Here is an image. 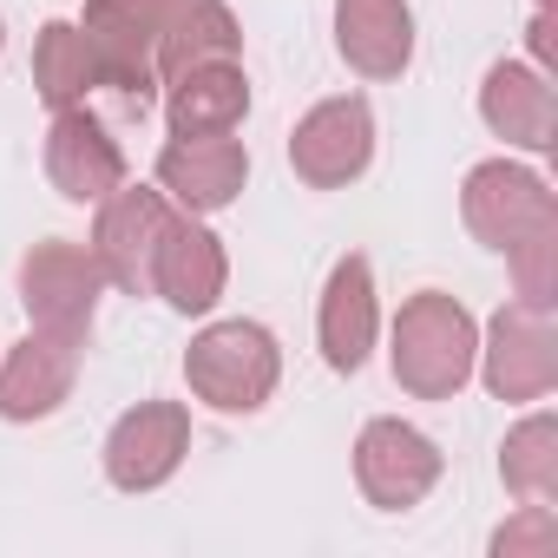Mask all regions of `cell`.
Segmentation results:
<instances>
[{
  "instance_id": "cell-1",
  "label": "cell",
  "mask_w": 558,
  "mask_h": 558,
  "mask_svg": "<svg viewBox=\"0 0 558 558\" xmlns=\"http://www.w3.org/2000/svg\"><path fill=\"white\" fill-rule=\"evenodd\" d=\"M460 217L486 250H499L512 263V283L525 303L558 296V204L538 171L506 165V158L473 165L460 184Z\"/></svg>"
},
{
  "instance_id": "cell-2",
  "label": "cell",
  "mask_w": 558,
  "mask_h": 558,
  "mask_svg": "<svg viewBox=\"0 0 558 558\" xmlns=\"http://www.w3.org/2000/svg\"><path fill=\"white\" fill-rule=\"evenodd\" d=\"M480 362V329L466 316V303H453L447 290H421L401 303L395 316V381L414 401H453L473 381Z\"/></svg>"
},
{
  "instance_id": "cell-3",
  "label": "cell",
  "mask_w": 558,
  "mask_h": 558,
  "mask_svg": "<svg viewBox=\"0 0 558 558\" xmlns=\"http://www.w3.org/2000/svg\"><path fill=\"white\" fill-rule=\"evenodd\" d=\"M184 381L217 414H256L276 395V381H283V349H276V336L263 323L230 316V323H210L204 336H191Z\"/></svg>"
},
{
  "instance_id": "cell-4",
  "label": "cell",
  "mask_w": 558,
  "mask_h": 558,
  "mask_svg": "<svg viewBox=\"0 0 558 558\" xmlns=\"http://www.w3.org/2000/svg\"><path fill=\"white\" fill-rule=\"evenodd\" d=\"M106 269L86 243H66V236H47L21 256V303L34 316V329H53V336H73V342H93V316H99V296H106Z\"/></svg>"
},
{
  "instance_id": "cell-5",
  "label": "cell",
  "mask_w": 558,
  "mask_h": 558,
  "mask_svg": "<svg viewBox=\"0 0 558 558\" xmlns=\"http://www.w3.org/2000/svg\"><path fill=\"white\" fill-rule=\"evenodd\" d=\"M486 388L499 401H545L551 381H558V329H551V303H525L512 296L493 323H486V342H480V362Z\"/></svg>"
},
{
  "instance_id": "cell-6",
  "label": "cell",
  "mask_w": 558,
  "mask_h": 558,
  "mask_svg": "<svg viewBox=\"0 0 558 558\" xmlns=\"http://www.w3.org/2000/svg\"><path fill=\"white\" fill-rule=\"evenodd\" d=\"M290 165L310 191H342L355 184L368 165H375V112L362 93H342V99H323L296 119L290 132Z\"/></svg>"
},
{
  "instance_id": "cell-7",
  "label": "cell",
  "mask_w": 558,
  "mask_h": 558,
  "mask_svg": "<svg viewBox=\"0 0 558 558\" xmlns=\"http://www.w3.org/2000/svg\"><path fill=\"white\" fill-rule=\"evenodd\" d=\"M171 223V204L165 191H145V184H119L99 197V217H93V256L106 269V283L125 290V296H151V256H158V236Z\"/></svg>"
},
{
  "instance_id": "cell-8",
  "label": "cell",
  "mask_w": 558,
  "mask_h": 558,
  "mask_svg": "<svg viewBox=\"0 0 558 558\" xmlns=\"http://www.w3.org/2000/svg\"><path fill=\"white\" fill-rule=\"evenodd\" d=\"M440 466H447L440 447H434L421 427L395 421V414L368 421L362 440H355V486H362V499L381 506V512H408V506H421V499L440 486Z\"/></svg>"
},
{
  "instance_id": "cell-9",
  "label": "cell",
  "mask_w": 558,
  "mask_h": 558,
  "mask_svg": "<svg viewBox=\"0 0 558 558\" xmlns=\"http://www.w3.org/2000/svg\"><path fill=\"white\" fill-rule=\"evenodd\" d=\"M191 453V408L184 401H138L106 434V480L119 493H158Z\"/></svg>"
},
{
  "instance_id": "cell-10",
  "label": "cell",
  "mask_w": 558,
  "mask_h": 558,
  "mask_svg": "<svg viewBox=\"0 0 558 558\" xmlns=\"http://www.w3.org/2000/svg\"><path fill=\"white\" fill-rule=\"evenodd\" d=\"M47 178L66 204H99L125 184V151L93 106H66L47 125Z\"/></svg>"
},
{
  "instance_id": "cell-11",
  "label": "cell",
  "mask_w": 558,
  "mask_h": 558,
  "mask_svg": "<svg viewBox=\"0 0 558 558\" xmlns=\"http://www.w3.org/2000/svg\"><path fill=\"white\" fill-rule=\"evenodd\" d=\"M80 349L86 342H73V336L27 329L8 349V362H0V421H47V414H60V401L80 381Z\"/></svg>"
},
{
  "instance_id": "cell-12",
  "label": "cell",
  "mask_w": 558,
  "mask_h": 558,
  "mask_svg": "<svg viewBox=\"0 0 558 558\" xmlns=\"http://www.w3.org/2000/svg\"><path fill=\"white\" fill-rule=\"evenodd\" d=\"M132 14L145 21L165 80L191 60H236V47H243L230 0H132Z\"/></svg>"
},
{
  "instance_id": "cell-13",
  "label": "cell",
  "mask_w": 558,
  "mask_h": 558,
  "mask_svg": "<svg viewBox=\"0 0 558 558\" xmlns=\"http://www.w3.org/2000/svg\"><path fill=\"white\" fill-rule=\"evenodd\" d=\"M223 283H230L223 243L197 217H171L158 236V256H151V296H165L178 316H204V310H217Z\"/></svg>"
},
{
  "instance_id": "cell-14",
  "label": "cell",
  "mask_w": 558,
  "mask_h": 558,
  "mask_svg": "<svg viewBox=\"0 0 558 558\" xmlns=\"http://www.w3.org/2000/svg\"><path fill=\"white\" fill-rule=\"evenodd\" d=\"M158 93H165L171 138H217V132H236L250 112V80L236 60H191Z\"/></svg>"
},
{
  "instance_id": "cell-15",
  "label": "cell",
  "mask_w": 558,
  "mask_h": 558,
  "mask_svg": "<svg viewBox=\"0 0 558 558\" xmlns=\"http://www.w3.org/2000/svg\"><path fill=\"white\" fill-rule=\"evenodd\" d=\"M243 178H250V151L230 132H217V138H171L158 151V191L178 197L191 217H210V210L236 204Z\"/></svg>"
},
{
  "instance_id": "cell-16",
  "label": "cell",
  "mask_w": 558,
  "mask_h": 558,
  "mask_svg": "<svg viewBox=\"0 0 558 558\" xmlns=\"http://www.w3.org/2000/svg\"><path fill=\"white\" fill-rule=\"evenodd\" d=\"M381 310H375V269L368 256H342L323 283V310H316V336H323V362L336 375H355L375 349Z\"/></svg>"
},
{
  "instance_id": "cell-17",
  "label": "cell",
  "mask_w": 558,
  "mask_h": 558,
  "mask_svg": "<svg viewBox=\"0 0 558 558\" xmlns=\"http://www.w3.org/2000/svg\"><path fill=\"white\" fill-rule=\"evenodd\" d=\"M480 119L506 138V145H519V151H551L558 145V99H551V80L538 73V66H525V60H499L493 73H486V86H480Z\"/></svg>"
},
{
  "instance_id": "cell-18",
  "label": "cell",
  "mask_w": 558,
  "mask_h": 558,
  "mask_svg": "<svg viewBox=\"0 0 558 558\" xmlns=\"http://www.w3.org/2000/svg\"><path fill=\"white\" fill-rule=\"evenodd\" d=\"M336 47L362 80H401L414 66L408 0H336Z\"/></svg>"
},
{
  "instance_id": "cell-19",
  "label": "cell",
  "mask_w": 558,
  "mask_h": 558,
  "mask_svg": "<svg viewBox=\"0 0 558 558\" xmlns=\"http://www.w3.org/2000/svg\"><path fill=\"white\" fill-rule=\"evenodd\" d=\"M34 86H40V99L53 112L93 106V93L106 80H99V53H93V40H86L80 21H47L40 27V40H34Z\"/></svg>"
},
{
  "instance_id": "cell-20",
  "label": "cell",
  "mask_w": 558,
  "mask_h": 558,
  "mask_svg": "<svg viewBox=\"0 0 558 558\" xmlns=\"http://www.w3.org/2000/svg\"><path fill=\"white\" fill-rule=\"evenodd\" d=\"M499 480L512 499H558V421L538 408L499 447Z\"/></svg>"
},
{
  "instance_id": "cell-21",
  "label": "cell",
  "mask_w": 558,
  "mask_h": 558,
  "mask_svg": "<svg viewBox=\"0 0 558 558\" xmlns=\"http://www.w3.org/2000/svg\"><path fill=\"white\" fill-rule=\"evenodd\" d=\"M551 551H558L551 499H519V512L493 532V558H551Z\"/></svg>"
},
{
  "instance_id": "cell-22",
  "label": "cell",
  "mask_w": 558,
  "mask_h": 558,
  "mask_svg": "<svg viewBox=\"0 0 558 558\" xmlns=\"http://www.w3.org/2000/svg\"><path fill=\"white\" fill-rule=\"evenodd\" d=\"M525 47H532V66H538V73H551V14H545V8H532Z\"/></svg>"
},
{
  "instance_id": "cell-23",
  "label": "cell",
  "mask_w": 558,
  "mask_h": 558,
  "mask_svg": "<svg viewBox=\"0 0 558 558\" xmlns=\"http://www.w3.org/2000/svg\"><path fill=\"white\" fill-rule=\"evenodd\" d=\"M532 8H545V14H551V0H532Z\"/></svg>"
},
{
  "instance_id": "cell-24",
  "label": "cell",
  "mask_w": 558,
  "mask_h": 558,
  "mask_svg": "<svg viewBox=\"0 0 558 558\" xmlns=\"http://www.w3.org/2000/svg\"><path fill=\"white\" fill-rule=\"evenodd\" d=\"M0 47H8V27H0Z\"/></svg>"
}]
</instances>
